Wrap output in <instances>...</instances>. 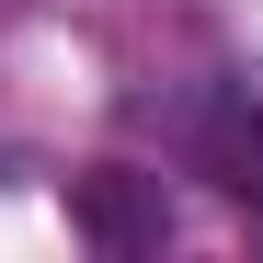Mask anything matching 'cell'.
Returning a JSON list of instances; mask_svg holds the SVG:
<instances>
[{"label": "cell", "mask_w": 263, "mask_h": 263, "mask_svg": "<svg viewBox=\"0 0 263 263\" xmlns=\"http://www.w3.org/2000/svg\"><path fill=\"white\" fill-rule=\"evenodd\" d=\"M69 217H80V240H103V252H160L172 240V206L138 172H92V183L69 195Z\"/></svg>", "instance_id": "6da1fadb"}, {"label": "cell", "mask_w": 263, "mask_h": 263, "mask_svg": "<svg viewBox=\"0 0 263 263\" xmlns=\"http://www.w3.org/2000/svg\"><path fill=\"white\" fill-rule=\"evenodd\" d=\"M229 183H240V195H263V103L229 126Z\"/></svg>", "instance_id": "7a4b0ae2"}]
</instances>
